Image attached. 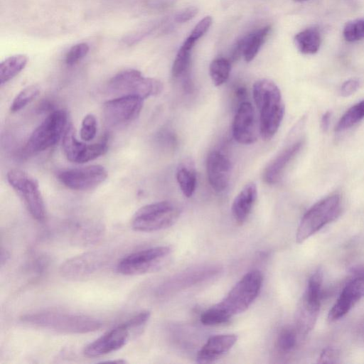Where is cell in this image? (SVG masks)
Wrapping results in <instances>:
<instances>
[{
  "label": "cell",
  "mask_w": 364,
  "mask_h": 364,
  "mask_svg": "<svg viewBox=\"0 0 364 364\" xmlns=\"http://www.w3.org/2000/svg\"><path fill=\"white\" fill-rule=\"evenodd\" d=\"M253 98L259 113V133L264 140L277 132L284 115V104L278 86L269 79H260L253 85Z\"/></svg>",
  "instance_id": "6da1fadb"
},
{
  "label": "cell",
  "mask_w": 364,
  "mask_h": 364,
  "mask_svg": "<svg viewBox=\"0 0 364 364\" xmlns=\"http://www.w3.org/2000/svg\"><path fill=\"white\" fill-rule=\"evenodd\" d=\"M21 320L29 326L70 334L96 331L103 326L95 317L53 310L26 314Z\"/></svg>",
  "instance_id": "7a4b0ae2"
},
{
  "label": "cell",
  "mask_w": 364,
  "mask_h": 364,
  "mask_svg": "<svg viewBox=\"0 0 364 364\" xmlns=\"http://www.w3.org/2000/svg\"><path fill=\"white\" fill-rule=\"evenodd\" d=\"M180 215V208L173 202H156L140 208L133 215L131 225L137 232H156L172 226Z\"/></svg>",
  "instance_id": "3957f363"
},
{
  "label": "cell",
  "mask_w": 364,
  "mask_h": 364,
  "mask_svg": "<svg viewBox=\"0 0 364 364\" xmlns=\"http://www.w3.org/2000/svg\"><path fill=\"white\" fill-rule=\"evenodd\" d=\"M263 282L260 271L252 270L245 274L228 292L216 304L230 318L245 311L257 297Z\"/></svg>",
  "instance_id": "277c9868"
},
{
  "label": "cell",
  "mask_w": 364,
  "mask_h": 364,
  "mask_svg": "<svg viewBox=\"0 0 364 364\" xmlns=\"http://www.w3.org/2000/svg\"><path fill=\"white\" fill-rule=\"evenodd\" d=\"M67 112L57 109L50 112L32 132L23 148L27 155L43 151L56 144L68 126Z\"/></svg>",
  "instance_id": "5b68a950"
},
{
  "label": "cell",
  "mask_w": 364,
  "mask_h": 364,
  "mask_svg": "<svg viewBox=\"0 0 364 364\" xmlns=\"http://www.w3.org/2000/svg\"><path fill=\"white\" fill-rule=\"evenodd\" d=\"M341 211V197L331 195L311 207L304 215L298 226L296 240L301 243L334 220Z\"/></svg>",
  "instance_id": "8992f818"
},
{
  "label": "cell",
  "mask_w": 364,
  "mask_h": 364,
  "mask_svg": "<svg viewBox=\"0 0 364 364\" xmlns=\"http://www.w3.org/2000/svg\"><path fill=\"white\" fill-rule=\"evenodd\" d=\"M108 89L119 96L133 95L144 100L161 93L163 85L157 79L143 76L138 70L127 69L110 79Z\"/></svg>",
  "instance_id": "52a82bcc"
},
{
  "label": "cell",
  "mask_w": 364,
  "mask_h": 364,
  "mask_svg": "<svg viewBox=\"0 0 364 364\" xmlns=\"http://www.w3.org/2000/svg\"><path fill=\"white\" fill-rule=\"evenodd\" d=\"M6 177L31 215L38 221H43L46 211L38 181L25 171L16 168L10 170Z\"/></svg>",
  "instance_id": "ba28073f"
},
{
  "label": "cell",
  "mask_w": 364,
  "mask_h": 364,
  "mask_svg": "<svg viewBox=\"0 0 364 364\" xmlns=\"http://www.w3.org/2000/svg\"><path fill=\"white\" fill-rule=\"evenodd\" d=\"M171 252L168 246H157L130 253L118 262L117 271L126 276L156 271L162 267Z\"/></svg>",
  "instance_id": "9c48e42d"
},
{
  "label": "cell",
  "mask_w": 364,
  "mask_h": 364,
  "mask_svg": "<svg viewBox=\"0 0 364 364\" xmlns=\"http://www.w3.org/2000/svg\"><path fill=\"white\" fill-rule=\"evenodd\" d=\"M143 102L144 99L133 95L118 96L107 100L102 107L105 120L113 127L127 125L139 117Z\"/></svg>",
  "instance_id": "30bf717a"
},
{
  "label": "cell",
  "mask_w": 364,
  "mask_h": 364,
  "mask_svg": "<svg viewBox=\"0 0 364 364\" xmlns=\"http://www.w3.org/2000/svg\"><path fill=\"white\" fill-rule=\"evenodd\" d=\"M107 177L106 169L101 165H89L66 169L58 174V178L68 188L74 191L92 190L102 183Z\"/></svg>",
  "instance_id": "8fae6325"
},
{
  "label": "cell",
  "mask_w": 364,
  "mask_h": 364,
  "mask_svg": "<svg viewBox=\"0 0 364 364\" xmlns=\"http://www.w3.org/2000/svg\"><path fill=\"white\" fill-rule=\"evenodd\" d=\"M106 261L107 256L102 252H85L65 261L60 267V274L68 279H85L98 272Z\"/></svg>",
  "instance_id": "7c38bea8"
},
{
  "label": "cell",
  "mask_w": 364,
  "mask_h": 364,
  "mask_svg": "<svg viewBox=\"0 0 364 364\" xmlns=\"http://www.w3.org/2000/svg\"><path fill=\"white\" fill-rule=\"evenodd\" d=\"M132 331L126 321L119 324L87 345L84 355L97 358L119 350L127 344Z\"/></svg>",
  "instance_id": "4fadbf2b"
},
{
  "label": "cell",
  "mask_w": 364,
  "mask_h": 364,
  "mask_svg": "<svg viewBox=\"0 0 364 364\" xmlns=\"http://www.w3.org/2000/svg\"><path fill=\"white\" fill-rule=\"evenodd\" d=\"M232 136L241 144H252L257 140L258 129L254 109L245 101L238 107L232 122Z\"/></svg>",
  "instance_id": "5bb4252c"
},
{
  "label": "cell",
  "mask_w": 364,
  "mask_h": 364,
  "mask_svg": "<svg viewBox=\"0 0 364 364\" xmlns=\"http://www.w3.org/2000/svg\"><path fill=\"white\" fill-rule=\"evenodd\" d=\"M364 296V277L355 276L342 290L328 313V320L337 321L343 317Z\"/></svg>",
  "instance_id": "9a60e30c"
},
{
  "label": "cell",
  "mask_w": 364,
  "mask_h": 364,
  "mask_svg": "<svg viewBox=\"0 0 364 364\" xmlns=\"http://www.w3.org/2000/svg\"><path fill=\"white\" fill-rule=\"evenodd\" d=\"M207 176L211 187L218 192H221L228 187L232 165L230 159L218 151H213L207 158Z\"/></svg>",
  "instance_id": "2e32d148"
},
{
  "label": "cell",
  "mask_w": 364,
  "mask_h": 364,
  "mask_svg": "<svg viewBox=\"0 0 364 364\" xmlns=\"http://www.w3.org/2000/svg\"><path fill=\"white\" fill-rule=\"evenodd\" d=\"M271 26H267L254 31L238 40L233 48L231 58L237 60L242 55L246 62L252 61L269 35Z\"/></svg>",
  "instance_id": "e0dca14e"
},
{
  "label": "cell",
  "mask_w": 364,
  "mask_h": 364,
  "mask_svg": "<svg viewBox=\"0 0 364 364\" xmlns=\"http://www.w3.org/2000/svg\"><path fill=\"white\" fill-rule=\"evenodd\" d=\"M303 144L304 141L299 140L281 151L264 168L263 180L269 184L278 182L290 161L300 151Z\"/></svg>",
  "instance_id": "ac0fdd59"
},
{
  "label": "cell",
  "mask_w": 364,
  "mask_h": 364,
  "mask_svg": "<svg viewBox=\"0 0 364 364\" xmlns=\"http://www.w3.org/2000/svg\"><path fill=\"white\" fill-rule=\"evenodd\" d=\"M237 340V336L230 333L210 337L198 352L197 363H208L214 361L228 352L235 344Z\"/></svg>",
  "instance_id": "d6986e66"
},
{
  "label": "cell",
  "mask_w": 364,
  "mask_h": 364,
  "mask_svg": "<svg viewBox=\"0 0 364 364\" xmlns=\"http://www.w3.org/2000/svg\"><path fill=\"white\" fill-rule=\"evenodd\" d=\"M257 196V186L254 182L247 183L235 196L232 205L235 220L242 225L248 218Z\"/></svg>",
  "instance_id": "ffe728a7"
},
{
  "label": "cell",
  "mask_w": 364,
  "mask_h": 364,
  "mask_svg": "<svg viewBox=\"0 0 364 364\" xmlns=\"http://www.w3.org/2000/svg\"><path fill=\"white\" fill-rule=\"evenodd\" d=\"M321 302L312 301L304 296L296 314V328L301 335L308 334L317 321Z\"/></svg>",
  "instance_id": "44dd1931"
},
{
  "label": "cell",
  "mask_w": 364,
  "mask_h": 364,
  "mask_svg": "<svg viewBox=\"0 0 364 364\" xmlns=\"http://www.w3.org/2000/svg\"><path fill=\"white\" fill-rule=\"evenodd\" d=\"M87 145L77 139L73 124H68L62 137L63 150L67 159L73 163L83 164Z\"/></svg>",
  "instance_id": "7402d4cb"
},
{
  "label": "cell",
  "mask_w": 364,
  "mask_h": 364,
  "mask_svg": "<svg viewBox=\"0 0 364 364\" xmlns=\"http://www.w3.org/2000/svg\"><path fill=\"white\" fill-rule=\"evenodd\" d=\"M176 180L183 194L191 197L196 190L197 176L195 162L192 158L183 159L176 168Z\"/></svg>",
  "instance_id": "603a6c76"
},
{
  "label": "cell",
  "mask_w": 364,
  "mask_h": 364,
  "mask_svg": "<svg viewBox=\"0 0 364 364\" xmlns=\"http://www.w3.org/2000/svg\"><path fill=\"white\" fill-rule=\"evenodd\" d=\"M294 41L297 49L301 53L311 55L318 51L321 37L317 28H308L296 33Z\"/></svg>",
  "instance_id": "cb8c5ba5"
},
{
  "label": "cell",
  "mask_w": 364,
  "mask_h": 364,
  "mask_svg": "<svg viewBox=\"0 0 364 364\" xmlns=\"http://www.w3.org/2000/svg\"><path fill=\"white\" fill-rule=\"evenodd\" d=\"M28 58L25 55L18 54L10 56L0 64V84L9 82L16 76L26 67Z\"/></svg>",
  "instance_id": "d4e9b609"
},
{
  "label": "cell",
  "mask_w": 364,
  "mask_h": 364,
  "mask_svg": "<svg viewBox=\"0 0 364 364\" xmlns=\"http://www.w3.org/2000/svg\"><path fill=\"white\" fill-rule=\"evenodd\" d=\"M196 41L188 37L180 47L172 65L173 77H178L187 71L191 62L192 49Z\"/></svg>",
  "instance_id": "484cf974"
},
{
  "label": "cell",
  "mask_w": 364,
  "mask_h": 364,
  "mask_svg": "<svg viewBox=\"0 0 364 364\" xmlns=\"http://www.w3.org/2000/svg\"><path fill=\"white\" fill-rule=\"evenodd\" d=\"M364 119V100L350 107L341 117L337 125L336 132L346 130L356 124Z\"/></svg>",
  "instance_id": "4316f807"
},
{
  "label": "cell",
  "mask_w": 364,
  "mask_h": 364,
  "mask_svg": "<svg viewBox=\"0 0 364 364\" xmlns=\"http://www.w3.org/2000/svg\"><path fill=\"white\" fill-rule=\"evenodd\" d=\"M231 70L229 60L220 58L213 60L209 68L210 76L215 86H220L228 79Z\"/></svg>",
  "instance_id": "83f0119b"
},
{
  "label": "cell",
  "mask_w": 364,
  "mask_h": 364,
  "mask_svg": "<svg viewBox=\"0 0 364 364\" xmlns=\"http://www.w3.org/2000/svg\"><path fill=\"white\" fill-rule=\"evenodd\" d=\"M40 93V87L37 85H31L23 88L14 99L10 110L16 112L24 108L35 100Z\"/></svg>",
  "instance_id": "f1b7e54d"
},
{
  "label": "cell",
  "mask_w": 364,
  "mask_h": 364,
  "mask_svg": "<svg viewBox=\"0 0 364 364\" xmlns=\"http://www.w3.org/2000/svg\"><path fill=\"white\" fill-rule=\"evenodd\" d=\"M230 317L217 304L205 311L200 316V321L206 326H216L229 321Z\"/></svg>",
  "instance_id": "f546056e"
},
{
  "label": "cell",
  "mask_w": 364,
  "mask_h": 364,
  "mask_svg": "<svg viewBox=\"0 0 364 364\" xmlns=\"http://www.w3.org/2000/svg\"><path fill=\"white\" fill-rule=\"evenodd\" d=\"M297 341L296 331L291 328L282 329L277 340V347L280 352L287 353L296 346Z\"/></svg>",
  "instance_id": "4dcf8cb0"
},
{
  "label": "cell",
  "mask_w": 364,
  "mask_h": 364,
  "mask_svg": "<svg viewBox=\"0 0 364 364\" xmlns=\"http://www.w3.org/2000/svg\"><path fill=\"white\" fill-rule=\"evenodd\" d=\"M345 40L355 42L364 39V19H356L348 22L343 31Z\"/></svg>",
  "instance_id": "1f68e13d"
},
{
  "label": "cell",
  "mask_w": 364,
  "mask_h": 364,
  "mask_svg": "<svg viewBox=\"0 0 364 364\" xmlns=\"http://www.w3.org/2000/svg\"><path fill=\"white\" fill-rule=\"evenodd\" d=\"M97 123L95 115L88 114L85 115L82 121L80 127V138L85 141L92 140L97 134Z\"/></svg>",
  "instance_id": "d6a6232c"
},
{
  "label": "cell",
  "mask_w": 364,
  "mask_h": 364,
  "mask_svg": "<svg viewBox=\"0 0 364 364\" xmlns=\"http://www.w3.org/2000/svg\"><path fill=\"white\" fill-rule=\"evenodd\" d=\"M90 47L86 43H80L72 46L65 55V63L73 65L88 53Z\"/></svg>",
  "instance_id": "836d02e7"
},
{
  "label": "cell",
  "mask_w": 364,
  "mask_h": 364,
  "mask_svg": "<svg viewBox=\"0 0 364 364\" xmlns=\"http://www.w3.org/2000/svg\"><path fill=\"white\" fill-rule=\"evenodd\" d=\"M212 23L213 18L211 16H205L196 25L188 38L196 42L208 31Z\"/></svg>",
  "instance_id": "e575fe53"
},
{
  "label": "cell",
  "mask_w": 364,
  "mask_h": 364,
  "mask_svg": "<svg viewBox=\"0 0 364 364\" xmlns=\"http://www.w3.org/2000/svg\"><path fill=\"white\" fill-rule=\"evenodd\" d=\"M360 85L361 81L359 79H350L343 83L340 93L343 97H348L355 93Z\"/></svg>",
  "instance_id": "d590c367"
},
{
  "label": "cell",
  "mask_w": 364,
  "mask_h": 364,
  "mask_svg": "<svg viewBox=\"0 0 364 364\" xmlns=\"http://www.w3.org/2000/svg\"><path fill=\"white\" fill-rule=\"evenodd\" d=\"M338 351L333 348H326L322 350L319 356L318 363H333L338 359Z\"/></svg>",
  "instance_id": "8d00e7d4"
},
{
  "label": "cell",
  "mask_w": 364,
  "mask_h": 364,
  "mask_svg": "<svg viewBox=\"0 0 364 364\" xmlns=\"http://www.w3.org/2000/svg\"><path fill=\"white\" fill-rule=\"evenodd\" d=\"M198 13V8L196 6H189L178 12L175 21L178 23H185L192 19Z\"/></svg>",
  "instance_id": "74e56055"
},
{
  "label": "cell",
  "mask_w": 364,
  "mask_h": 364,
  "mask_svg": "<svg viewBox=\"0 0 364 364\" xmlns=\"http://www.w3.org/2000/svg\"><path fill=\"white\" fill-rule=\"evenodd\" d=\"M331 120V112H326L321 118V128L323 131H326L328 128Z\"/></svg>",
  "instance_id": "f35d334b"
},
{
  "label": "cell",
  "mask_w": 364,
  "mask_h": 364,
  "mask_svg": "<svg viewBox=\"0 0 364 364\" xmlns=\"http://www.w3.org/2000/svg\"><path fill=\"white\" fill-rule=\"evenodd\" d=\"M235 95L238 100H245L247 95L246 88L244 87H239L235 90Z\"/></svg>",
  "instance_id": "ab89813d"
},
{
  "label": "cell",
  "mask_w": 364,
  "mask_h": 364,
  "mask_svg": "<svg viewBox=\"0 0 364 364\" xmlns=\"http://www.w3.org/2000/svg\"><path fill=\"white\" fill-rule=\"evenodd\" d=\"M353 272L355 276L364 277V267H355Z\"/></svg>",
  "instance_id": "60d3db41"
},
{
  "label": "cell",
  "mask_w": 364,
  "mask_h": 364,
  "mask_svg": "<svg viewBox=\"0 0 364 364\" xmlns=\"http://www.w3.org/2000/svg\"><path fill=\"white\" fill-rule=\"evenodd\" d=\"M295 1H306V0H295Z\"/></svg>",
  "instance_id": "b9f144b4"
}]
</instances>
